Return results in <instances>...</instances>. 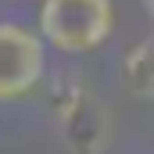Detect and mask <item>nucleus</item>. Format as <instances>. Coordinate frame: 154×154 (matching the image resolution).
<instances>
[{"label":"nucleus","mask_w":154,"mask_h":154,"mask_svg":"<svg viewBox=\"0 0 154 154\" xmlns=\"http://www.w3.org/2000/svg\"><path fill=\"white\" fill-rule=\"evenodd\" d=\"M43 79V39L22 25L0 22V100L29 97Z\"/></svg>","instance_id":"obj_2"},{"label":"nucleus","mask_w":154,"mask_h":154,"mask_svg":"<svg viewBox=\"0 0 154 154\" xmlns=\"http://www.w3.org/2000/svg\"><path fill=\"white\" fill-rule=\"evenodd\" d=\"M122 75H125V86H129L136 97H151L154 100V36L140 39V43L125 54Z\"/></svg>","instance_id":"obj_3"},{"label":"nucleus","mask_w":154,"mask_h":154,"mask_svg":"<svg viewBox=\"0 0 154 154\" xmlns=\"http://www.w3.org/2000/svg\"><path fill=\"white\" fill-rule=\"evenodd\" d=\"M111 25H115L111 0H43L39 7L43 39L68 54L100 47L111 36Z\"/></svg>","instance_id":"obj_1"},{"label":"nucleus","mask_w":154,"mask_h":154,"mask_svg":"<svg viewBox=\"0 0 154 154\" xmlns=\"http://www.w3.org/2000/svg\"><path fill=\"white\" fill-rule=\"evenodd\" d=\"M143 7H147V14H151V22H154V0H143Z\"/></svg>","instance_id":"obj_4"}]
</instances>
